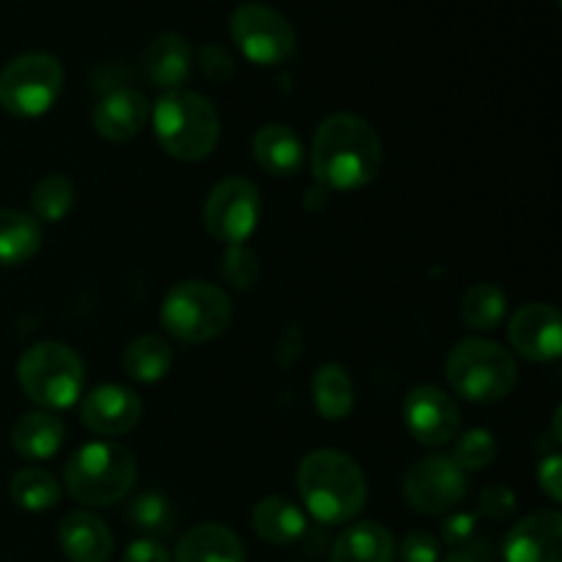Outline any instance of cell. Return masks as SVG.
Instances as JSON below:
<instances>
[{
    "instance_id": "cell-1",
    "label": "cell",
    "mask_w": 562,
    "mask_h": 562,
    "mask_svg": "<svg viewBox=\"0 0 562 562\" xmlns=\"http://www.w3.org/2000/svg\"><path fill=\"white\" fill-rule=\"evenodd\" d=\"M382 159V140L376 130L360 115H329L313 135L311 168L324 190H362L379 176Z\"/></svg>"
},
{
    "instance_id": "cell-2",
    "label": "cell",
    "mask_w": 562,
    "mask_h": 562,
    "mask_svg": "<svg viewBox=\"0 0 562 562\" xmlns=\"http://www.w3.org/2000/svg\"><path fill=\"white\" fill-rule=\"evenodd\" d=\"M296 486L305 508L322 525H346L366 508V472L340 450L322 448L307 453L296 470Z\"/></svg>"
},
{
    "instance_id": "cell-3",
    "label": "cell",
    "mask_w": 562,
    "mask_h": 562,
    "mask_svg": "<svg viewBox=\"0 0 562 562\" xmlns=\"http://www.w3.org/2000/svg\"><path fill=\"white\" fill-rule=\"evenodd\" d=\"M151 121L162 151L181 162L206 159L217 148L220 115L203 93L168 91L154 108Z\"/></svg>"
},
{
    "instance_id": "cell-4",
    "label": "cell",
    "mask_w": 562,
    "mask_h": 562,
    "mask_svg": "<svg viewBox=\"0 0 562 562\" xmlns=\"http://www.w3.org/2000/svg\"><path fill=\"white\" fill-rule=\"evenodd\" d=\"M445 376L456 395L472 404H494L514 393L519 368L505 346L486 338H467L450 349Z\"/></svg>"
},
{
    "instance_id": "cell-5",
    "label": "cell",
    "mask_w": 562,
    "mask_h": 562,
    "mask_svg": "<svg viewBox=\"0 0 562 562\" xmlns=\"http://www.w3.org/2000/svg\"><path fill=\"white\" fill-rule=\"evenodd\" d=\"M137 481V459L119 442H91L77 450L64 470V483L82 505H115Z\"/></svg>"
},
{
    "instance_id": "cell-6",
    "label": "cell",
    "mask_w": 562,
    "mask_h": 562,
    "mask_svg": "<svg viewBox=\"0 0 562 562\" xmlns=\"http://www.w3.org/2000/svg\"><path fill=\"white\" fill-rule=\"evenodd\" d=\"M16 382L22 393L44 409H66L77 404L86 384V366L80 355L58 340L31 346L16 362Z\"/></svg>"
},
{
    "instance_id": "cell-7",
    "label": "cell",
    "mask_w": 562,
    "mask_h": 562,
    "mask_svg": "<svg viewBox=\"0 0 562 562\" xmlns=\"http://www.w3.org/2000/svg\"><path fill=\"white\" fill-rule=\"evenodd\" d=\"M162 327L181 344H209L228 329L234 318L228 294L206 280H181L165 294Z\"/></svg>"
},
{
    "instance_id": "cell-8",
    "label": "cell",
    "mask_w": 562,
    "mask_h": 562,
    "mask_svg": "<svg viewBox=\"0 0 562 562\" xmlns=\"http://www.w3.org/2000/svg\"><path fill=\"white\" fill-rule=\"evenodd\" d=\"M64 88V66L49 53L16 55L0 71V104L5 113L36 119L55 104Z\"/></svg>"
},
{
    "instance_id": "cell-9",
    "label": "cell",
    "mask_w": 562,
    "mask_h": 562,
    "mask_svg": "<svg viewBox=\"0 0 562 562\" xmlns=\"http://www.w3.org/2000/svg\"><path fill=\"white\" fill-rule=\"evenodd\" d=\"M228 31L239 53L258 66L285 64L296 49V33L291 22L278 9L256 0L234 9Z\"/></svg>"
},
{
    "instance_id": "cell-10",
    "label": "cell",
    "mask_w": 562,
    "mask_h": 562,
    "mask_svg": "<svg viewBox=\"0 0 562 562\" xmlns=\"http://www.w3.org/2000/svg\"><path fill=\"white\" fill-rule=\"evenodd\" d=\"M261 220V192L252 181L231 176L212 187L203 203V225L209 236L225 245H245Z\"/></svg>"
},
{
    "instance_id": "cell-11",
    "label": "cell",
    "mask_w": 562,
    "mask_h": 562,
    "mask_svg": "<svg viewBox=\"0 0 562 562\" xmlns=\"http://www.w3.org/2000/svg\"><path fill=\"white\" fill-rule=\"evenodd\" d=\"M467 497V475L450 456L434 453L415 461L404 477V499L423 516L453 510Z\"/></svg>"
},
{
    "instance_id": "cell-12",
    "label": "cell",
    "mask_w": 562,
    "mask_h": 562,
    "mask_svg": "<svg viewBox=\"0 0 562 562\" xmlns=\"http://www.w3.org/2000/svg\"><path fill=\"white\" fill-rule=\"evenodd\" d=\"M404 423L417 442L448 445L459 437L461 415L456 401L445 390L420 384L406 395Z\"/></svg>"
},
{
    "instance_id": "cell-13",
    "label": "cell",
    "mask_w": 562,
    "mask_h": 562,
    "mask_svg": "<svg viewBox=\"0 0 562 562\" xmlns=\"http://www.w3.org/2000/svg\"><path fill=\"white\" fill-rule=\"evenodd\" d=\"M143 417L140 395L124 384H99L80 401V420L99 437H124Z\"/></svg>"
},
{
    "instance_id": "cell-14",
    "label": "cell",
    "mask_w": 562,
    "mask_h": 562,
    "mask_svg": "<svg viewBox=\"0 0 562 562\" xmlns=\"http://www.w3.org/2000/svg\"><path fill=\"white\" fill-rule=\"evenodd\" d=\"M510 346L530 362H552L562 355V318L549 302L519 307L508 324Z\"/></svg>"
},
{
    "instance_id": "cell-15",
    "label": "cell",
    "mask_w": 562,
    "mask_h": 562,
    "mask_svg": "<svg viewBox=\"0 0 562 562\" xmlns=\"http://www.w3.org/2000/svg\"><path fill=\"white\" fill-rule=\"evenodd\" d=\"M505 562H562V516L536 510L510 527L503 543Z\"/></svg>"
},
{
    "instance_id": "cell-16",
    "label": "cell",
    "mask_w": 562,
    "mask_h": 562,
    "mask_svg": "<svg viewBox=\"0 0 562 562\" xmlns=\"http://www.w3.org/2000/svg\"><path fill=\"white\" fill-rule=\"evenodd\" d=\"M148 115H151V108H148L146 93L137 88H113L93 108V130L104 140L124 143L146 130Z\"/></svg>"
},
{
    "instance_id": "cell-17",
    "label": "cell",
    "mask_w": 562,
    "mask_h": 562,
    "mask_svg": "<svg viewBox=\"0 0 562 562\" xmlns=\"http://www.w3.org/2000/svg\"><path fill=\"white\" fill-rule=\"evenodd\" d=\"M58 543L69 562H108L113 554V532L88 510L64 516L58 525Z\"/></svg>"
},
{
    "instance_id": "cell-18",
    "label": "cell",
    "mask_w": 562,
    "mask_h": 562,
    "mask_svg": "<svg viewBox=\"0 0 562 562\" xmlns=\"http://www.w3.org/2000/svg\"><path fill=\"white\" fill-rule=\"evenodd\" d=\"M143 69L151 86L162 91H179L192 71L190 42L179 33H162L143 53Z\"/></svg>"
},
{
    "instance_id": "cell-19",
    "label": "cell",
    "mask_w": 562,
    "mask_h": 562,
    "mask_svg": "<svg viewBox=\"0 0 562 562\" xmlns=\"http://www.w3.org/2000/svg\"><path fill=\"white\" fill-rule=\"evenodd\" d=\"M66 426L55 412L36 409L22 415L11 428V448L25 461H47L64 445Z\"/></svg>"
},
{
    "instance_id": "cell-20",
    "label": "cell",
    "mask_w": 562,
    "mask_h": 562,
    "mask_svg": "<svg viewBox=\"0 0 562 562\" xmlns=\"http://www.w3.org/2000/svg\"><path fill=\"white\" fill-rule=\"evenodd\" d=\"M252 157L267 173L294 176L305 162V146L289 124H267L252 137Z\"/></svg>"
},
{
    "instance_id": "cell-21",
    "label": "cell",
    "mask_w": 562,
    "mask_h": 562,
    "mask_svg": "<svg viewBox=\"0 0 562 562\" xmlns=\"http://www.w3.org/2000/svg\"><path fill=\"white\" fill-rule=\"evenodd\" d=\"M329 562H395L393 532L379 521L349 525L335 538Z\"/></svg>"
},
{
    "instance_id": "cell-22",
    "label": "cell",
    "mask_w": 562,
    "mask_h": 562,
    "mask_svg": "<svg viewBox=\"0 0 562 562\" xmlns=\"http://www.w3.org/2000/svg\"><path fill=\"white\" fill-rule=\"evenodd\" d=\"M176 562H245V543L223 525H198L176 547Z\"/></svg>"
},
{
    "instance_id": "cell-23",
    "label": "cell",
    "mask_w": 562,
    "mask_h": 562,
    "mask_svg": "<svg viewBox=\"0 0 562 562\" xmlns=\"http://www.w3.org/2000/svg\"><path fill=\"white\" fill-rule=\"evenodd\" d=\"M252 527L261 541L272 543V547H291L305 536L307 519L300 505L291 503L289 497L272 494L252 508Z\"/></svg>"
},
{
    "instance_id": "cell-24",
    "label": "cell",
    "mask_w": 562,
    "mask_h": 562,
    "mask_svg": "<svg viewBox=\"0 0 562 562\" xmlns=\"http://www.w3.org/2000/svg\"><path fill=\"white\" fill-rule=\"evenodd\" d=\"M42 247V223L20 209H0V267L31 261Z\"/></svg>"
},
{
    "instance_id": "cell-25",
    "label": "cell",
    "mask_w": 562,
    "mask_h": 562,
    "mask_svg": "<svg viewBox=\"0 0 562 562\" xmlns=\"http://www.w3.org/2000/svg\"><path fill=\"white\" fill-rule=\"evenodd\" d=\"M313 406L324 420H346L355 409V384L338 362H327L316 371L311 384Z\"/></svg>"
},
{
    "instance_id": "cell-26",
    "label": "cell",
    "mask_w": 562,
    "mask_h": 562,
    "mask_svg": "<svg viewBox=\"0 0 562 562\" xmlns=\"http://www.w3.org/2000/svg\"><path fill=\"white\" fill-rule=\"evenodd\" d=\"M173 366V349L159 335H140L124 351V371L135 382H159Z\"/></svg>"
},
{
    "instance_id": "cell-27",
    "label": "cell",
    "mask_w": 562,
    "mask_h": 562,
    "mask_svg": "<svg viewBox=\"0 0 562 562\" xmlns=\"http://www.w3.org/2000/svg\"><path fill=\"white\" fill-rule=\"evenodd\" d=\"M508 313V296L499 285L477 283L461 300V318L475 333H492Z\"/></svg>"
},
{
    "instance_id": "cell-28",
    "label": "cell",
    "mask_w": 562,
    "mask_h": 562,
    "mask_svg": "<svg viewBox=\"0 0 562 562\" xmlns=\"http://www.w3.org/2000/svg\"><path fill=\"white\" fill-rule=\"evenodd\" d=\"M9 494L22 510L38 514V510H49L53 505H58L60 483L55 481L53 472L31 467V470H20L11 477Z\"/></svg>"
},
{
    "instance_id": "cell-29",
    "label": "cell",
    "mask_w": 562,
    "mask_h": 562,
    "mask_svg": "<svg viewBox=\"0 0 562 562\" xmlns=\"http://www.w3.org/2000/svg\"><path fill=\"white\" fill-rule=\"evenodd\" d=\"M75 184L66 176H44L31 192V214L38 223H60L75 206Z\"/></svg>"
},
{
    "instance_id": "cell-30",
    "label": "cell",
    "mask_w": 562,
    "mask_h": 562,
    "mask_svg": "<svg viewBox=\"0 0 562 562\" xmlns=\"http://www.w3.org/2000/svg\"><path fill=\"white\" fill-rule=\"evenodd\" d=\"M130 525L135 527L137 532H143V538H162L168 532H173L176 527V510L162 494L146 492L137 494L130 503Z\"/></svg>"
},
{
    "instance_id": "cell-31",
    "label": "cell",
    "mask_w": 562,
    "mask_h": 562,
    "mask_svg": "<svg viewBox=\"0 0 562 562\" xmlns=\"http://www.w3.org/2000/svg\"><path fill=\"white\" fill-rule=\"evenodd\" d=\"M450 459L461 467V470H486L494 459H497V439L486 428H472V431L461 434L456 439V448Z\"/></svg>"
},
{
    "instance_id": "cell-32",
    "label": "cell",
    "mask_w": 562,
    "mask_h": 562,
    "mask_svg": "<svg viewBox=\"0 0 562 562\" xmlns=\"http://www.w3.org/2000/svg\"><path fill=\"white\" fill-rule=\"evenodd\" d=\"M223 278L231 289L250 291L258 283V256L245 245H231L223 256Z\"/></svg>"
},
{
    "instance_id": "cell-33",
    "label": "cell",
    "mask_w": 562,
    "mask_h": 562,
    "mask_svg": "<svg viewBox=\"0 0 562 562\" xmlns=\"http://www.w3.org/2000/svg\"><path fill=\"white\" fill-rule=\"evenodd\" d=\"M395 552L401 554L404 562H439V541L431 532H409V536L401 541V547H395Z\"/></svg>"
},
{
    "instance_id": "cell-34",
    "label": "cell",
    "mask_w": 562,
    "mask_h": 562,
    "mask_svg": "<svg viewBox=\"0 0 562 562\" xmlns=\"http://www.w3.org/2000/svg\"><path fill=\"white\" fill-rule=\"evenodd\" d=\"M201 69L212 82H228L236 75V64L231 53L220 44H206L201 49Z\"/></svg>"
},
{
    "instance_id": "cell-35",
    "label": "cell",
    "mask_w": 562,
    "mask_h": 562,
    "mask_svg": "<svg viewBox=\"0 0 562 562\" xmlns=\"http://www.w3.org/2000/svg\"><path fill=\"white\" fill-rule=\"evenodd\" d=\"M516 508V497L505 486H488L481 494V514L488 519H508Z\"/></svg>"
},
{
    "instance_id": "cell-36",
    "label": "cell",
    "mask_w": 562,
    "mask_h": 562,
    "mask_svg": "<svg viewBox=\"0 0 562 562\" xmlns=\"http://www.w3.org/2000/svg\"><path fill=\"white\" fill-rule=\"evenodd\" d=\"M538 486L547 494L552 503H560L562 499V461L558 453L547 456V459L538 464Z\"/></svg>"
},
{
    "instance_id": "cell-37",
    "label": "cell",
    "mask_w": 562,
    "mask_h": 562,
    "mask_svg": "<svg viewBox=\"0 0 562 562\" xmlns=\"http://www.w3.org/2000/svg\"><path fill=\"white\" fill-rule=\"evenodd\" d=\"M475 527H477V516L475 514L448 516V519H445V525H442L445 543H450V547H461V543L472 541V536H475Z\"/></svg>"
},
{
    "instance_id": "cell-38",
    "label": "cell",
    "mask_w": 562,
    "mask_h": 562,
    "mask_svg": "<svg viewBox=\"0 0 562 562\" xmlns=\"http://www.w3.org/2000/svg\"><path fill=\"white\" fill-rule=\"evenodd\" d=\"M121 562H170V554L157 538H137L126 547Z\"/></svg>"
},
{
    "instance_id": "cell-39",
    "label": "cell",
    "mask_w": 562,
    "mask_h": 562,
    "mask_svg": "<svg viewBox=\"0 0 562 562\" xmlns=\"http://www.w3.org/2000/svg\"><path fill=\"white\" fill-rule=\"evenodd\" d=\"M442 562H492V549L486 541H467L456 547Z\"/></svg>"
},
{
    "instance_id": "cell-40",
    "label": "cell",
    "mask_w": 562,
    "mask_h": 562,
    "mask_svg": "<svg viewBox=\"0 0 562 562\" xmlns=\"http://www.w3.org/2000/svg\"><path fill=\"white\" fill-rule=\"evenodd\" d=\"M560 417H562V409L558 406V409H554V428H552V434H554V439H562V434H560Z\"/></svg>"
}]
</instances>
